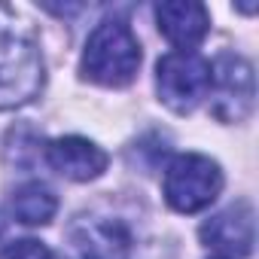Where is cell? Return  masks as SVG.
<instances>
[{
  "instance_id": "cell-1",
  "label": "cell",
  "mask_w": 259,
  "mask_h": 259,
  "mask_svg": "<svg viewBox=\"0 0 259 259\" xmlns=\"http://www.w3.org/2000/svg\"><path fill=\"white\" fill-rule=\"evenodd\" d=\"M16 25V10L0 4V110L25 107L43 89L40 49Z\"/></svg>"
},
{
  "instance_id": "cell-2",
  "label": "cell",
  "mask_w": 259,
  "mask_h": 259,
  "mask_svg": "<svg viewBox=\"0 0 259 259\" xmlns=\"http://www.w3.org/2000/svg\"><path fill=\"white\" fill-rule=\"evenodd\" d=\"M141 67V43L135 37V31L119 19H107L101 22L82 52V76L107 85V89H119L135 79Z\"/></svg>"
},
{
  "instance_id": "cell-3",
  "label": "cell",
  "mask_w": 259,
  "mask_h": 259,
  "mask_svg": "<svg viewBox=\"0 0 259 259\" xmlns=\"http://www.w3.org/2000/svg\"><path fill=\"white\" fill-rule=\"evenodd\" d=\"M156 85L174 113H192L210 95V61L195 49L168 52L156 64Z\"/></svg>"
},
{
  "instance_id": "cell-4",
  "label": "cell",
  "mask_w": 259,
  "mask_h": 259,
  "mask_svg": "<svg viewBox=\"0 0 259 259\" xmlns=\"http://www.w3.org/2000/svg\"><path fill=\"white\" fill-rule=\"evenodd\" d=\"M223 189V171L213 159L198 153L177 156L165 171V201L180 213H198Z\"/></svg>"
},
{
  "instance_id": "cell-5",
  "label": "cell",
  "mask_w": 259,
  "mask_h": 259,
  "mask_svg": "<svg viewBox=\"0 0 259 259\" xmlns=\"http://www.w3.org/2000/svg\"><path fill=\"white\" fill-rule=\"evenodd\" d=\"M67 259H128L132 232L110 217H79L64 235Z\"/></svg>"
},
{
  "instance_id": "cell-6",
  "label": "cell",
  "mask_w": 259,
  "mask_h": 259,
  "mask_svg": "<svg viewBox=\"0 0 259 259\" xmlns=\"http://www.w3.org/2000/svg\"><path fill=\"white\" fill-rule=\"evenodd\" d=\"M210 92H213V116L223 122H238L253 110L256 79L250 61L241 55H220L210 64Z\"/></svg>"
},
{
  "instance_id": "cell-7",
  "label": "cell",
  "mask_w": 259,
  "mask_h": 259,
  "mask_svg": "<svg viewBox=\"0 0 259 259\" xmlns=\"http://www.w3.org/2000/svg\"><path fill=\"white\" fill-rule=\"evenodd\" d=\"M201 241L226 256H247L253 250V207L238 201L201 226Z\"/></svg>"
},
{
  "instance_id": "cell-8",
  "label": "cell",
  "mask_w": 259,
  "mask_h": 259,
  "mask_svg": "<svg viewBox=\"0 0 259 259\" xmlns=\"http://www.w3.org/2000/svg\"><path fill=\"white\" fill-rule=\"evenodd\" d=\"M156 22L159 31L183 52L198 46L210 31V13L204 4H195V0H165L156 7Z\"/></svg>"
},
{
  "instance_id": "cell-9",
  "label": "cell",
  "mask_w": 259,
  "mask_h": 259,
  "mask_svg": "<svg viewBox=\"0 0 259 259\" xmlns=\"http://www.w3.org/2000/svg\"><path fill=\"white\" fill-rule=\"evenodd\" d=\"M49 165L76 183H89L107 171V153L85 138H58L46 147Z\"/></svg>"
},
{
  "instance_id": "cell-10",
  "label": "cell",
  "mask_w": 259,
  "mask_h": 259,
  "mask_svg": "<svg viewBox=\"0 0 259 259\" xmlns=\"http://www.w3.org/2000/svg\"><path fill=\"white\" fill-rule=\"evenodd\" d=\"M10 210H13V217H16L19 223H25V226H46V223L55 217V210H58V198H55V192H52L46 183L31 180V183H22V186L13 192Z\"/></svg>"
},
{
  "instance_id": "cell-11",
  "label": "cell",
  "mask_w": 259,
  "mask_h": 259,
  "mask_svg": "<svg viewBox=\"0 0 259 259\" xmlns=\"http://www.w3.org/2000/svg\"><path fill=\"white\" fill-rule=\"evenodd\" d=\"M4 259H55L52 250L34 238H25V241H13L7 250H4Z\"/></svg>"
},
{
  "instance_id": "cell-12",
  "label": "cell",
  "mask_w": 259,
  "mask_h": 259,
  "mask_svg": "<svg viewBox=\"0 0 259 259\" xmlns=\"http://www.w3.org/2000/svg\"><path fill=\"white\" fill-rule=\"evenodd\" d=\"M0 232H4V229H0Z\"/></svg>"
}]
</instances>
